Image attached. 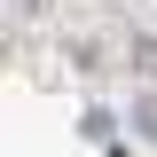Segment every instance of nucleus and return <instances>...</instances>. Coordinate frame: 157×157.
<instances>
[{"label":"nucleus","mask_w":157,"mask_h":157,"mask_svg":"<svg viewBox=\"0 0 157 157\" xmlns=\"http://www.w3.org/2000/svg\"><path fill=\"white\" fill-rule=\"evenodd\" d=\"M126 63H134L141 78H157V39H126Z\"/></svg>","instance_id":"1"},{"label":"nucleus","mask_w":157,"mask_h":157,"mask_svg":"<svg viewBox=\"0 0 157 157\" xmlns=\"http://www.w3.org/2000/svg\"><path fill=\"white\" fill-rule=\"evenodd\" d=\"M8 16H16V24H39V16H47V0H8Z\"/></svg>","instance_id":"2"}]
</instances>
